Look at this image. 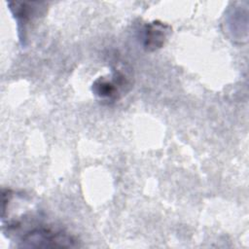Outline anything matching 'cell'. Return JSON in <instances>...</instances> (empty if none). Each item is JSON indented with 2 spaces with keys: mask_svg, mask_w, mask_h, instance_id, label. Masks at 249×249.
Segmentation results:
<instances>
[{
  "mask_svg": "<svg viewBox=\"0 0 249 249\" xmlns=\"http://www.w3.org/2000/svg\"><path fill=\"white\" fill-rule=\"evenodd\" d=\"M21 242L23 246L32 247H73L75 240L68 234L53 231L51 229L39 228L25 233Z\"/></svg>",
  "mask_w": 249,
  "mask_h": 249,
  "instance_id": "obj_1",
  "label": "cell"
}]
</instances>
